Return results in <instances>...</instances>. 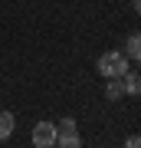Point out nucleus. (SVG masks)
Segmentation results:
<instances>
[{
	"label": "nucleus",
	"instance_id": "nucleus-7",
	"mask_svg": "<svg viewBox=\"0 0 141 148\" xmlns=\"http://www.w3.org/2000/svg\"><path fill=\"white\" fill-rule=\"evenodd\" d=\"M121 95H125V86H121V79H108V82H105V99L118 102Z\"/></svg>",
	"mask_w": 141,
	"mask_h": 148
},
{
	"label": "nucleus",
	"instance_id": "nucleus-3",
	"mask_svg": "<svg viewBox=\"0 0 141 148\" xmlns=\"http://www.w3.org/2000/svg\"><path fill=\"white\" fill-rule=\"evenodd\" d=\"M33 148H52L56 145V122H36V125H33Z\"/></svg>",
	"mask_w": 141,
	"mask_h": 148
},
{
	"label": "nucleus",
	"instance_id": "nucleus-6",
	"mask_svg": "<svg viewBox=\"0 0 141 148\" xmlns=\"http://www.w3.org/2000/svg\"><path fill=\"white\" fill-rule=\"evenodd\" d=\"M121 86H125V95H138V92H141V79H138L135 69L125 73V82H121Z\"/></svg>",
	"mask_w": 141,
	"mask_h": 148
},
{
	"label": "nucleus",
	"instance_id": "nucleus-4",
	"mask_svg": "<svg viewBox=\"0 0 141 148\" xmlns=\"http://www.w3.org/2000/svg\"><path fill=\"white\" fill-rule=\"evenodd\" d=\"M125 56H128V63H138V59H141V36H138V33H128V40H125Z\"/></svg>",
	"mask_w": 141,
	"mask_h": 148
},
{
	"label": "nucleus",
	"instance_id": "nucleus-2",
	"mask_svg": "<svg viewBox=\"0 0 141 148\" xmlns=\"http://www.w3.org/2000/svg\"><path fill=\"white\" fill-rule=\"evenodd\" d=\"M56 148H82V138L76 132V119H63L56 125Z\"/></svg>",
	"mask_w": 141,
	"mask_h": 148
},
{
	"label": "nucleus",
	"instance_id": "nucleus-1",
	"mask_svg": "<svg viewBox=\"0 0 141 148\" xmlns=\"http://www.w3.org/2000/svg\"><path fill=\"white\" fill-rule=\"evenodd\" d=\"M125 73H128V56L121 49H112V53L99 56V76H105V79H121Z\"/></svg>",
	"mask_w": 141,
	"mask_h": 148
},
{
	"label": "nucleus",
	"instance_id": "nucleus-5",
	"mask_svg": "<svg viewBox=\"0 0 141 148\" xmlns=\"http://www.w3.org/2000/svg\"><path fill=\"white\" fill-rule=\"evenodd\" d=\"M13 128H16V115L13 112H0V142H7L13 135Z\"/></svg>",
	"mask_w": 141,
	"mask_h": 148
},
{
	"label": "nucleus",
	"instance_id": "nucleus-8",
	"mask_svg": "<svg viewBox=\"0 0 141 148\" xmlns=\"http://www.w3.org/2000/svg\"><path fill=\"white\" fill-rule=\"evenodd\" d=\"M125 148H141V138H138V135H128V142H125Z\"/></svg>",
	"mask_w": 141,
	"mask_h": 148
}]
</instances>
